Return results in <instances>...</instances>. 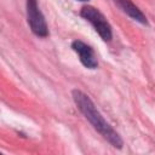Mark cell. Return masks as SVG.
<instances>
[{"label": "cell", "mask_w": 155, "mask_h": 155, "mask_svg": "<svg viewBox=\"0 0 155 155\" xmlns=\"http://www.w3.org/2000/svg\"><path fill=\"white\" fill-rule=\"evenodd\" d=\"M27 18L30 29L35 35L41 38H46L48 35V29L45 17L39 10L36 0H27Z\"/></svg>", "instance_id": "obj_3"}, {"label": "cell", "mask_w": 155, "mask_h": 155, "mask_svg": "<svg viewBox=\"0 0 155 155\" xmlns=\"http://www.w3.org/2000/svg\"><path fill=\"white\" fill-rule=\"evenodd\" d=\"M114 2L126 13L132 19L142 23V24H147V18L143 15V12L131 1V0H114Z\"/></svg>", "instance_id": "obj_5"}, {"label": "cell", "mask_w": 155, "mask_h": 155, "mask_svg": "<svg viewBox=\"0 0 155 155\" xmlns=\"http://www.w3.org/2000/svg\"><path fill=\"white\" fill-rule=\"evenodd\" d=\"M80 1H86V0H80Z\"/></svg>", "instance_id": "obj_6"}, {"label": "cell", "mask_w": 155, "mask_h": 155, "mask_svg": "<svg viewBox=\"0 0 155 155\" xmlns=\"http://www.w3.org/2000/svg\"><path fill=\"white\" fill-rule=\"evenodd\" d=\"M80 16L82 18H85L86 21H88L93 25L96 31L99 34V36L104 41H110L111 40V38H113L111 27H110L109 22L107 21V18L103 16V13L99 12L96 7L84 6L80 11Z\"/></svg>", "instance_id": "obj_2"}, {"label": "cell", "mask_w": 155, "mask_h": 155, "mask_svg": "<svg viewBox=\"0 0 155 155\" xmlns=\"http://www.w3.org/2000/svg\"><path fill=\"white\" fill-rule=\"evenodd\" d=\"M71 94H73V99H74L76 107L84 114V116L91 122V125L94 127V130L97 132H99L101 136L104 139H107L113 147H115L117 149H121L122 148V144H124L121 137L104 120V117L97 110V108L93 104V102L91 101V98L87 94H85L84 92L79 91V90H74L71 92Z\"/></svg>", "instance_id": "obj_1"}, {"label": "cell", "mask_w": 155, "mask_h": 155, "mask_svg": "<svg viewBox=\"0 0 155 155\" xmlns=\"http://www.w3.org/2000/svg\"><path fill=\"white\" fill-rule=\"evenodd\" d=\"M71 47H73V50L79 54L81 63H82L86 68H88V69H94V68H97L98 62H97L94 51H93V48H92L91 46H88L87 44H85V42H82V41H80V40H75V41H73Z\"/></svg>", "instance_id": "obj_4"}]
</instances>
